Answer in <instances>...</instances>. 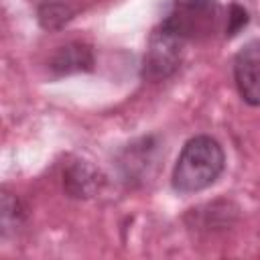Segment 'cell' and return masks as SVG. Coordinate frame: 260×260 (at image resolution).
I'll return each instance as SVG.
<instances>
[{"label":"cell","mask_w":260,"mask_h":260,"mask_svg":"<svg viewBox=\"0 0 260 260\" xmlns=\"http://www.w3.org/2000/svg\"><path fill=\"white\" fill-rule=\"evenodd\" d=\"M73 10L63 2H47L39 8V20L45 28H59L71 20Z\"/></svg>","instance_id":"8992f818"},{"label":"cell","mask_w":260,"mask_h":260,"mask_svg":"<svg viewBox=\"0 0 260 260\" xmlns=\"http://www.w3.org/2000/svg\"><path fill=\"white\" fill-rule=\"evenodd\" d=\"M49 65L57 75L89 71L93 67V53L85 43H69L53 55Z\"/></svg>","instance_id":"5b68a950"},{"label":"cell","mask_w":260,"mask_h":260,"mask_svg":"<svg viewBox=\"0 0 260 260\" xmlns=\"http://www.w3.org/2000/svg\"><path fill=\"white\" fill-rule=\"evenodd\" d=\"M225 18L217 0H175L160 24L187 43L211 39L225 28Z\"/></svg>","instance_id":"7a4b0ae2"},{"label":"cell","mask_w":260,"mask_h":260,"mask_svg":"<svg viewBox=\"0 0 260 260\" xmlns=\"http://www.w3.org/2000/svg\"><path fill=\"white\" fill-rule=\"evenodd\" d=\"M185 41L179 39L175 32L158 24L146 45V53L142 59V77L148 81H160L171 77L183 57Z\"/></svg>","instance_id":"3957f363"},{"label":"cell","mask_w":260,"mask_h":260,"mask_svg":"<svg viewBox=\"0 0 260 260\" xmlns=\"http://www.w3.org/2000/svg\"><path fill=\"white\" fill-rule=\"evenodd\" d=\"M234 79L242 100L260 106V41H250L236 53Z\"/></svg>","instance_id":"277c9868"},{"label":"cell","mask_w":260,"mask_h":260,"mask_svg":"<svg viewBox=\"0 0 260 260\" xmlns=\"http://www.w3.org/2000/svg\"><path fill=\"white\" fill-rule=\"evenodd\" d=\"M225 167V154L217 140L211 136H195L185 142L175 169H173V189L177 193H197L207 189L217 181Z\"/></svg>","instance_id":"6da1fadb"},{"label":"cell","mask_w":260,"mask_h":260,"mask_svg":"<svg viewBox=\"0 0 260 260\" xmlns=\"http://www.w3.org/2000/svg\"><path fill=\"white\" fill-rule=\"evenodd\" d=\"M248 22V12L238 6V4H232L228 8V18H225V35L228 37H234L242 26H246Z\"/></svg>","instance_id":"52a82bcc"}]
</instances>
